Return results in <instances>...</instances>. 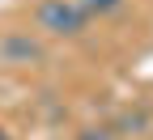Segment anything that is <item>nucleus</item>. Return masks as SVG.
<instances>
[{"mask_svg":"<svg viewBox=\"0 0 153 140\" xmlns=\"http://www.w3.org/2000/svg\"><path fill=\"white\" fill-rule=\"evenodd\" d=\"M34 21H38V30H47L55 38H76L89 26V9L81 0H38Z\"/></svg>","mask_w":153,"mask_h":140,"instance_id":"1","label":"nucleus"},{"mask_svg":"<svg viewBox=\"0 0 153 140\" xmlns=\"http://www.w3.org/2000/svg\"><path fill=\"white\" fill-rule=\"evenodd\" d=\"M0 51H4V55H22V59H38V55H43V51L30 43V38H9Z\"/></svg>","mask_w":153,"mask_h":140,"instance_id":"2","label":"nucleus"},{"mask_svg":"<svg viewBox=\"0 0 153 140\" xmlns=\"http://www.w3.org/2000/svg\"><path fill=\"white\" fill-rule=\"evenodd\" d=\"M81 4L89 9V17H106V13H115L123 4V0H81Z\"/></svg>","mask_w":153,"mask_h":140,"instance_id":"3","label":"nucleus"},{"mask_svg":"<svg viewBox=\"0 0 153 140\" xmlns=\"http://www.w3.org/2000/svg\"><path fill=\"white\" fill-rule=\"evenodd\" d=\"M0 140H13V136H9V132H4V127H0Z\"/></svg>","mask_w":153,"mask_h":140,"instance_id":"4","label":"nucleus"}]
</instances>
